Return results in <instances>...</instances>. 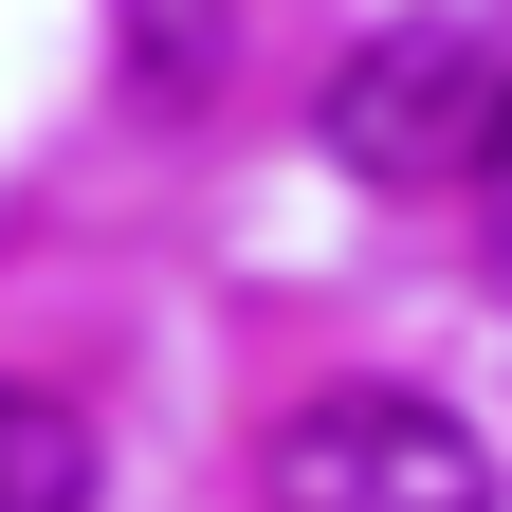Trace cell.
<instances>
[{
  "mask_svg": "<svg viewBox=\"0 0 512 512\" xmlns=\"http://www.w3.org/2000/svg\"><path fill=\"white\" fill-rule=\"evenodd\" d=\"M311 128H330V165L384 183V202H439V183H476V147L512 128V55L476 19H384L330 55V92H311Z\"/></svg>",
  "mask_w": 512,
  "mask_h": 512,
  "instance_id": "cell-1",
  "label": "cell"
},
{
  "mask_svg": "<svg viewBox=\"0 0 512 512\" xmlns=\"http://www.w3.org/2000/svg\"><path fill=\"white\" fill-rule=\"evenodd\" d=\"M275 512H494V439L421 384H330L275 421Z\"/></svg>",
  "mask_w": 512,
  "mask_h": 512,
  "instance_id": "cell-2",
  "label": "cell"
},
{
  "mask_svg": "<svg viewBox=\"0 0 512 512\" xmlns=\"http://www.w3.org/2000/svg\"><path fill=\"white\" fill-rule=\"evenodd\" d=\"M476 275L512 293V128H494V147H476Z\"/></svg>",
  "mask_w": 512,
  "mask_h": 512,
  "instance_id": "cell-4",
  "label": "cell"
},
{
  "mask_svg": "<svg viewBox=\"0 0 512 512\" xmlns=\"http://www.w3.org/2000/svg\"><path fill=\"white\" fill-rule=\"evenodd\" d=\"M0 512H92V421L0 366Z\"/></svg>",
  "mask_w": 512,
  "mask_h": 512,
  "instance_id": "cell-3",
  "label": "cell"
}]
</instances>
